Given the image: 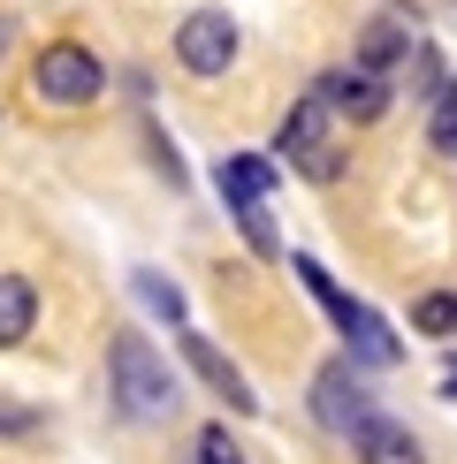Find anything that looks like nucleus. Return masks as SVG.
<instances>
[{
	"label": "nucleus",
	"mask_w": 457,
	"mask_h": 464,
	"mask_svg": "<svg viewBox=\"0 0 457 464\" xmlns=\"http://www.w3.org/2000/svg\"><path fill=\"white\" fill-rule=\"evenodd\" d=\"M313 419L328 434H343V441L374 419V396H366V381H358L351 358H335V365H320V373H313Z\"/></svg>",
	"instance_id": "nucleus-4"
},
{
	"label": "nucleus",
	"mask_w": 457,
	"mask_h": 464,
	"mask_svg": "<svg viewBox=\"0 0 457 464\" xmlns=\"http://www.w3.org/2000/svg\"><path fill=\"white\" fill-rule=\"evenodd\" d=\"M190 464H252L244 457V441L228 427H199V441H190Z\"/></svg>",
	"instance_id": "nucleus-16"
},
{
	"label": "nucleus",
	"mask_w": 457,
	"mask_h": 464,
	"mask_svg": "<svg viewBox=\"0 0 457 464\" xmlns=\"http://www.w3.org/2000/svg\"><path fill=\"white\" fill-rule=\"evenodd\" d=\"M176 62L190 76H228V62H237V24L221 8H190L176 24Z\"/></svg>",
	"instance_id": "nucleus-5"
},
{
	"label": "nucleus",
	"mask_w": 457,
	"mask_h": 464,
	"mask_svg": "<svg viewBox=\"0 0 457 464\" xmlns=\"http://www.w3.org/2000/svg\"><path fill=\"white\" fill-rule=\"evenodd\" d=\"M0 53H8V24H0Z\"/></svg>",
	"instance_id": "nucleus-20"
},
{
	"label": "nucleus",
	"mask_w": 457,
	"mask_h": 464,
	"mask_svg": "<svg viewBox=\"0 0 457 464\" xmlns=\"http://www.w3.org/2000/svg\"><path fill=\"white\" fill-rule=\"evenodd\" d=\"M275 176H282V168L267 160V152H228L214 183H221V198H228V206H267V190H275Z\"/></svg>",
	"instance_id": "nucleus-9"
},
{
	"label": "nucleus",
	"mask_w": 457,
	"mask_h": 464,
	"mask_svg": "<svg viewBox=\"0 0 457 464\" xmlns=\"http://www.w3.org/2000/svg\"><path fill=\"white\" fill-rule=\"evenodd\" d=\"M328 320H335V335L351 343V365H396V358H404V343L389 335V320H381L374 304H358V297H343V304H335Z\"/></svg>",
	"instance_id": "nucleus-7"
},
{
	"label": "nucleus",
	"mask_w": 457,
	"mask_h": 464,
	"mask_svg": "<svg viewBox=\"0 0 457 464\" xmlns=\"http://www.w3.org/2000/svg\"><path fill=\"white\" fill-rule=\"evenodd\" d=\"M130 289H138V297H145V313H160L168 327H183V320H190V304H183V289L168 282V275H152V266H145V275L130 282Z\"/></svg>",
	"instance_id": "nucleus-14"
},
{
	"label": "nucleus",
	"mask_w": 457,
	"mask_h": 464,
	"mask_svg": "<svg viewBox=\"0 0 457 464\" xmlns=\"http://www.w3.org/2000/svg\"><path fill=\"white\" fill-rule=\"evenodd\" d=\"M351 450H358V464H427L419 441H412V427H396V419H381V411L351 434Z\"/></svg>",
	"instance_id": "nucleus-10"
},
{
	"label": "nucleus",
	"mask_w": 457,
	"mask_h": 464,
	"mask_svg": "<svg viewBox=\"0 0 457 464\" xmlns=\"http://www.w3.org/2000/svg\"><path fill=\"white\" fill-rule=\"evenodd\" d=\"M107 396H114V411L130 419V427H168V419L183 411V389H176V373H168V358L152 351L145 335H107Z\"/></svg>",
	"instance_id": "nucleus-1"
},
{
	"label": "nucleus",
	"mask_w": 457,
	"mask_h": 464,
	"mask_svg": "<svg viewBox=\"0 0 457 464\" xmlns=\"http://www.w3.org/2000/svg\"><path fill=\"white\" fill-rule=\"evenodd\" d=\"M183 358H190V373H199L206 389H214V396L228 403V411H237V419H252V411H259V396H252V381H244L237 365H228V358L214 351V343L199 335V327H183Z\"/></svg>",
	"instance_id": "nucleus-8"
},
{
	"label": "nucleus",
	"mask_w": 457,
	"mask_h": 464,
	"mask_svg": "<svg viewBox=\"0 0 457 464\" xmlns=\"http://www.w3.org/2000/svg\"><path fill=\"white\" fill-rule=\"evenodd\" d=\"M442 396H450V403H457V358H450V373H442Z\"/></svg>",
	"instance_id": "nucleus-19"
},
{
	"label": "nucleus",
	"mask_w": 457,
	"mask_h": 464,
	"mask_svg": "<svg viewBox=\"0 0 457 464\" xmlns=\"http://www.w3.org/2000/svg\"><path fill=\"white\" fill-rule=\"evenodd\" d=\"M275 160L282 168H297L305 183H335L343 176V145H335V114L320 92H305V100L282 114V130H275Z\"/></svg>",
	"instance_id": "nucleus-2"
},
{
	"label": "nucleus",
	"mask_w": 457,
	"mask_h": 464,
	"mask_svg": "<svg viewBox=\"0 0 457 464\" xmlns=\"http://www.w3.org/2000/svg\"><path fill=\"white\" fill-rule=\"evenodd\" d=\"M404 53H412V31H396V24H366V31H358V69H381V76H389Z\"/></svg>",
	"instance_id": "nucleus-13"
},
{
	"label": "nucleus",
	"mask_w": 457,
	"mask_h": 464,
	"mask_svg": "<svg viewBox=\"0 0 457 464\" xmlns=\"http://www.w3.org/2000/svg\"><path fill=\"white\" fill-rule=\"evenodd\" d=\"M0 434H8V441L38 434V411H31V403H15V396H0Z\"/></svg>",
	"instance_id": "nucleus-18"
},
{
	"label": "nucleus",
	"mask_w": 457,
	"mask_h": 464,
	"mask_svg": "<svg viewBox=\"0 0 457 464\" xmlns=\"http://www.w3.org/2000/svg\"><path fill=\"white\" fill-rule=\"evenodd\" d=\"M320 100H328V114H343V122H381V114H389V76L343 62V69L320 76Z\"/></svg>",
	"instance_id": "nucleus-6"
},
{
	"label": "nucleus",
	"mask_w": 457,
	"mask_h": 464,
	"mask_svg": "<svg viewBox=\"0 0 457 464\" xmlns=\"http://www.w3.org/2000/svg\"><path fill=\"white\" fill-rule=\"evenodd\" d=\"M31 320H38V289H31V275H0V351H15V343L31 335Z\"/></svg>",
	"instance_id": "nucleus-11"
},
{
	"label": "nucleus",
	"mask_w": 457,
	"mask_h": 464,
	"mask_svg": "<svg viewBox=\"0 0 457 464\" xmlns=\"http://www.w3.org/2000/svg\"><path fill=\"white\" fill-rule=\"evenodd\" d=\"M31 84H38V100H46V107H92V100H100V84H107V69L92 62V46H46V53H38V69H31Z\"/></svg>",
	"instance_id": "nucleus-3"
},
{
	"label": "nucleus",
	"mask_w": 457,
	"mask_h": 464,
	"mask_svg": "<svg viewBox=\"0 0 457 464\" xmlns=\"http://www.w3.org/2000/svg\"><path fill=\"white\" fill-rule=\"evenodd\" d=\"M228 214H237L244 244H252L259 259H282V237H275V221H267V206H228Z\"/></svg>",
	"instance_id": "nucleus-17"
},
{
	"label": "nucleus",
	"mask_w": 457,
	"mask_h": 464,
	"mask_svg": "<svg viewBox=\"0 0 457 464\" xmlns=\"http://www.w3.org/2000/svg\"><path fill=\"white\" fill-rule=\"evenodd\" d=\"M412 327L419 335H457V297L450 289H427V297L412 304Z\"/></svg>",
	"instance_id": "nucleus-15"
},
{
	"label": "nucleus",
	"mask_w": 457,
	"mask_h": 464,
	"mask_svg": "<svg viewBox=\"0 0 457 464\" xmlns=\"http://www.w3.org/2000/svg\"><path fill=\"white\" fill-rule=\"evenodd\" d=\"M427 152L457 160V84H450V76L427 84Z\"/></svg>",
	"instance_id": "nucleus-12"
}]
</instances>
